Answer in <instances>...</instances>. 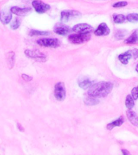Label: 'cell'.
<instances>
[{"label":"cell","mask_w":138,"mask_h":155,"mask_svg":"<svg viewBox=\"0 0 138 155\" xmlns=\"http://www.w3.org/2000/svg\"><path fill=\"white\" fill-rule=\"evenodd\" d=\"M7 61L9 63V65H11L10 68H12V66H14V63H15V53L14 52H9L7 53Z\"/></svg>","instance_id":"obj_19"},{"label":"cell","mask_w":138,"mask_h":155,"mask_svg":"<svg viewBox=\"0 0 138 155\" xmlns=\"http://www.w3.org/2000/svg\"><path fill=\"white\" fill-rule=\"evenodd\" d=\"M72 30L77 33H90L94 31V28L87 24H76Z\"/></svg>","instance_id":"obj_8"},{"label":"cell","mask_w":138,"mask_h":155,"mask_svg":"<svg viewBox=\"0 0 138 155\" xmlns=\"http://www.w3.org/2000/svg\"><path fill=\"white\" fill-rule=\"evenodd\" d=\"M122 153H123V154H129V153H128V151H127V150H122Z\"/></svg>","instance_id":"obj_30"},{"label":"cell","mask_w":138,"mask_h":155,"mask_svg":"<svg viewBox=\"0 0 138 155\" xmlns=\"http://www.w3.org/2000/svg\"><path fill=\"white\" fill-rule=\"evenodd\" d=\"M127 116H128V120L130 121L132 124H133L134 126H138V116L136 114L135 111H132L130 109H128L127 112Z\"/></svg>","instance_id":"obj_13"},{"label":"cell","mask_w":138,"mask_h":155,"mask_svg":"<svg viewBox=\"0 0 138 155\" xmlns=\"http://www.w3.org/2000/svg\"><path fill=\"white\" fill-rule=\"evenodd\" d=\"M90 39V33H77V34H71L69 36V41L72 44H78L84 43L87 42Z\"/></svg>","instance_id":"obj_2"},{"label":"cell","mask_w":138,"mask_h":155,"mask_svg":"<svg viewBox=\"0 0 138 155\" xmlns=\"http://www.w3.org/2000/svg\"><path fill=\"white\" fill-rule=\"evenodd\" d=\"M11 12L12 14L19 15V16H24L29 13L31 11V8L27 7V8H21L19 7H11Z\"/></svg>","instance_id":"obj_11"},{"label":"cell","mask_w":138,"mask_h":155,"mask_svg":"<svg viewBox=\"0 0 138 155\" xmlns=\"http://www.w3.org/2000/svg\"><path fill=\"white\" fill-rule=\"evenodd\" d=\"M37 44L39 45L44 47H52L56 48L60 45V41L57 38H43L40 39L37 41Z\"/></svg>","instance_id":"obj_6"},{"label":"cell","mask_w":138,"mask_h":155,"mask_svg":"<svg viewBox=\"0 0 138 155\" xmlns=\"http://www.w3.org/2000/svg\"><path fill=\"white\" fill-rule=\"evenodd\" d=\"M126 20V17L123 15H114V22L116 24H122Z\"/></svg>","instance_id":"obj_21"},{"label":"cell","mask_w":138,"mask_h":155,"mask_svg":"<svg viewBox=\"0 0 138 155\" xmlns=\"http://www.w3.org/2000/svg\"><path fill=\"white\" fill-rule=\"evenodd\" d=\"M132 96L135 100L138 99V86L132 90Z\"/></svg>","instance_id":"obj_27"},{"label":"cell","mask_w":138,"mask_h":155,"mask_svg":"<svg viewBox=\"0 0 138 155\" xmlns=\"http://www.w3.org/2000/svg\"><path fill=\"white\" fill-rule=\"evenodd\" d=\"M95 36H107L110 33V28L105 23H102L98 26L97 29L94 31Z\"/></svg>","instance_id":"obj_10"},{"label":"cell","mask_w":138,"mask_h":155,"mask_svg":"<svg viewBox=\"0 0 138 155\" xmlns=\"http://www.w3.org/2000/svg\"><path fill=\"white\" fill-rule=\"evenodd\" d=\"M85 103H86V104H88V105H94V104H98L99 101L97 100V98H95V97L88 95L87 99H85Z\"/></svg>","instance_id":"obj_20"},{"label":"cell","mask_w":138,"mask_h":155,"mask_svg":"<svg viewBox=\"0 0 138 155\" xmlns=\"http://www.w3.org/2000/svg\"><path fill=\"white\" fill-rule=\"evenodd\" d=\"M54 95L56 99L59 101H63L65 99L66 92H65V85L63 82H58L54 87Z\"/></svg>","instance_id":"obj_4"},{"label":"cell","mask_w":138,"mask_h":155,"mask_svg":"<svg viewBox=\"0 0 138 155\" xmlns=\"http://www.w3.org/2000/svg\"><path fill=\"white\" fill-rule=\"evenodd\" d=\"M127 20L132 23H138V13H133V14L128 15Z\"/></svg>","instance_id":"obj_22"},{"label":"cell","mask_w":138,"mask_h":155,"mask_svg":"<svg viewBox=\"0 0 138 155\" xmlns=\"http://www.w3.org/2000/svg\"><path fill=\"white\" fill-rule=\"evenodd\" d=\"M31 4H32V7L35 9V11L39 14H43V13H44V12L50 9L49 5L47 4V3H44L41 0H34L31 2Z\"/></svg>","instance_id":"obj_7"},{"label":"cell","mask_w":138,"mask_h":155,"mask_svg":"<svg viewBox=\"0 0 138 155\" xmlns=\"http://www.w3.org/2000/svg\"><path fill=\"white\" fill-rule=\"evenodd\" d=\"M123 123V117H120V118H118L117 120H116L112 121V122H111L110 124H108L107 126V128H108L109 130H111V129L113 128H115V127H119V126H120Z\"/></svg>","instance_id":"obj_17"},{"label":"cell","mask_w":138,"mask_h":155,"mask_svg":"<svg viewBox=\"0 0 138 155\" xmlns=\"http://www.w3.org/2000/svg\"><path fill=\"white\" fill-rule=\"evenodd\" d=\"M19 25H20V20L15 18V19H14V20L12 21V24H11V28L15 30V29H17L19 28Z\"/></svg>","instance_id":"obj_24"},{"label":"cell","mask_w":138,"mask_h":155,"mask_svg":"<svg viewBox=\"0 0 138 155\" xmlns=\"http://www.w3.org/2000/svg\"><path fill=\"white\" fill-rule=\"evenodd\" d=\"M126 44H136L138 43V30L135 31L128 39L124 41Z\"/></svg>","instance_id":"obj_16"},{"label":"cell","mask_w":138,"mask_h":155,"mask_svg":"<svg viewBox=\"0 0 138 155\" xmlns=\"http://www.w3.org/2000/svg\"><path fill=\"white\" fill-rule=\"evenodd\" d=\"M122 31H123V30L117 31V32L116 33V38L117 39V40H121V39L123 38V37H124V36H125L126 31H123V33H121V32H122Z\"/></svg>","instance_id":"obj_26"},{"label":"cell","mask_w":138,"mask_h":155,"mask_svg":"<svg viewBox=\"0 0 138 155\" xmlns=\"http://www.w3.org/2000/svg\"><path fill=\"white\" fill-rule=\"evenodd\" d=\"M25 55L28 56V58H32L34 60L40 61V62H44L47 60V57L44 55V53H41L37 50H30V49H27L25 50Z\"/></svg>","instance_id":"obj_5"},{"label":"cell","mask_w":138,"mask_h":155,"mask_svg":"<svg viewBox=\"0 0 138 155\" xmlns=\"http://www.w3.org/2000/svg\"><path fill=\"white\" fill-rule=\"evenodd\" d=\"M70 28L68 26H65L64 24H57L54 28V31L58 35H61V36H65L66 34L70 32Z\"/></svg>","instance_id":"obj_12"},{"label":"cell","mask_w":138,"mask_h":155,"mask_svg":"<svg viewBox=\"0 0 138 155\" xmlns=\"http://www.w3.org/2000/svg\"><path fill=\"white\" fill-rule=\"evenodd\" d=\"M134 101H135V99H133L132 95H128V96L126 97L125 105L128 107V109H132L134 107V105H135Z\"/></svg>","instance_id":"obj_18"},{"label":"cell","mask_w":138,"mask_h":155,"mask_svg":"<svg viewBox=\"0 0 138 155\" xmlns=\"http://www.w3.org/2000/svg\"><path fill=\"white\" fill-rule=\"evenodd\" d=\"M94 84V82L93 81H91L90 79H89V78H81V79H79V81H78V85H79V87H81V88H82V89H89L90 87H91L92 85Z\"/></svg>","instance_id":"obj_14"},{"label":"cell","mask_w":138,"mask_h":155,"mask_svg":"<svg viewBox=\"0 0 138 155\" xmlns=\"http://www.w3.org/2000/svg\"><path fill=\"white\" fill-rule=\"evenodd\" d=\"M81 16V13L74 10H65L61 13V19L62 22H68L70 19H77Z\"/></svg>","instance_id":"obj_3"},{"label":"cell","mask_w":138,"mask_h":155,"mask_svg":"<svg viewBox=\"0 0 138 155\" xmlns=\"http://www.w3.org/2000/svg\"><path fill=\"white\" fill-rule=\"evenodd\" d=\"M22 78L24 80V81H26V82H30V81H31L32 80V78L31 77V76H29V75L28 74H23L21 75Z\"/></svg>","instance_id":"obj_28"},{"label":"cell","mask_w":138,"mask_h":155,"mask_svg":"<svg viewBox=\"0 0 138 155\" xmlns=\"http://www.w3.org/2000/svg\"><path fill=\"white\" fill-rule=\"evenodd\" d=\"M113 88V84L109 82H100L94 83L89 88L87 94L95 98H104L108 95Z\"/></svg>","instance_id":"obj_1"},{"label":"cell","mask_w":138,"mask_h":155,"mask_svg":"<svg viewBox=\"0 0 138 155\" xmlns=\"http://www.w3.org/2000/svg\"><path fill=\"white\" fill-rule=\"evenodd\" d=\"M131 53H132V55H133V58L134 59H136L138 58V49L136 48H133L131 50Z\"/></svg>","instance_id":"obj_29"},{"label":"cell","mask_w":138,"mask_h":155,"mask_svg":"<svg viewBox=\"0 0 138 155\" xmlns=\"http://www.w3.org/2000/svg\"><path fill=\"white\" fill-rule=\"evenodd\" d=\"M127 5H128V2H126V1H120V2H117L116 3H114L113 7H115V8H119V7H126Z\"/></svg>","instance_id":"obj_25"},{"label":"cell","mask_w":138,"mask_h":155,"mask_svg":"<svg viewBox=\"0 0 138 155\" xmlns=\"http://www.w3.org/2000/svg\"><path fill=\"white\" fill-rule=\"evenodd\" d=\"M132 58H133V55H132L131 50H129L119 56V60L120 61V62L123 65H127L128 63V61L130 60Z\"/></svg>","instance_id":"obj_15"},{"label":"cell","mask_w":138,"mask_h":155,"mask_svg":"<svg viewBox=\"0 0 138 155\" xmlns=\"http://www.w3.org/2000/svg\"><path fill=\"white\" fill-rule=\"evenodd\" d=\"M12 19V13L11 10L3 9L0 12V21L3 24H9Z\"/></svg>","instance_id":"obj_9"},{"label":"cell","mask_w":138,"mask_h":155,"mask_svg":"<svg viewBox=\"0 0 138 155\" xmlns=\"http://www.w3.org/2000/svg\"><path fill=\"white\" fill-rule=\"evenodd\" d=\"M136 71L138 73V64L136 65Z\"/></svg>","instance_id":"obj_31"},{"label":"cell","mask_w":138,"mask_h":155,"mask_svg":"<svg viewBox=\"0 0 138 155\" xmlns=\"http://www.w3.org/2000/svg\"><path fill=\"white\" fill-rule=\"evenodd\" d=\"M30 35L31 36H48L49 35L48 31H36V30H31L30 31Z\"/></svg>","instance_id":"obj_23"}]
</instances>
